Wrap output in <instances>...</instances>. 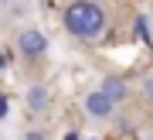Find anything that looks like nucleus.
<instances>
[{"mask_svg": "<svg viewBox=\"0 0 153 140\" xmlns=\"http://www.w3.org/2000/svg\"><path fill=\"white\" fill-rule=\"evenodd\" d=\"M105 24H109V14L95 0H71L65 7V31L78 41H95L105 31Z\"/></svg>", "mask_w": 153, "mask_h": 140, "instance_id": "obj_1", "label": "nucleus"}, {"mask_svg": "<svg viewBox=\"0 0 153 140\" xmlns=\"http://www.w3.org/2000/svg\"><path fill=\"white\" fill-rule=\"evenodd\" d=\"M17 51H21L24 58H41V55L48 51L44 31H38V27H24V31L17 34Z\"/></svg>", "mask_w": 153, "mask_h": 140, "instance_id": "obj_2", "label": "nucleus"}, {"mask_svg": "<svg viewBox=\"0 0 153 140\" xmlns=\"http://www.w3.org/2000/svg\"><path fill=\"white\" fill-rule=\"evenodd\" d=\"M85 113L95 116V120H109L116 113V102L105 96L102 89H92V92H85Z\"/></svg>", "mask_w": 153, "mask_h": 140, "instance_id": "obj_3", "label": "nucleus"}, {"mask_svg": "<svg viewBox=\"0 0 153 140\" xmlns=\"http://www.w3.org/2000/svg\"><path fill=\"white\" fill-rule=\"evenodd\" d=\"M99 89H102L105 96L116 102V106H119V102H126V96H129V86H126V79H119V75H105Z\"/></svg>", "mask_w": 153, "mask_h": 140, "instance_id": "obj_4", "label": "nucleus"}, {"mask_svg": "<svg viewBox=\"0 0 153 140\" xmlns=\"http://www.w3.org/2000/svg\"><path fill=\"white\" fill-rule=\"evenodd\" d=\"M24 102H27V109H34V113H44V109L51 106V92H48V86H31L27 92H24Z\"/></svg>", "mask_w": 153, "mask_h": 140, "instance_id": "obj_5", "label": "nucleus"}, {"mask_svg": "<svg viewBox=\"0 0 153 140\" xmlns=\"http://www.w3.org/2000/svg\"><path fill=\"white\" fill-rule=\"evenodd\" d=\"M143 92H146V99L153 102V79H146V82H143Z\"/></svg>", "mask_w": 153, "mask_h": 140, "instance_id": "obj_6", "label": "nucleus"}, {"mask_svg": "<svg viewBox=\"0 0 153 140\" xmlns=\"http://www.w3.org/2000/svg\"><path fill=\"white\" fill-rule=\"evenodd\" d=\"M24 140H48L44 133H38V130H31V133H24Z\"/></svg>", "mask_w": 153, "mask_h": 140, "instance_id": "obj_7", "label": "nucleus"}, {"mask_svg": "<svg viewBox=\"0 0 153 140\" xmlns=\"http://www.w3.org/2000/svg\"><path fill=\"white\" fill-rule=\"evenodd\" d=\"M4 113H7V99L0 96V116H4Z\"/></svg>", "mask_w": 153, "mask_h": 140, "instance_id": "obj_8", "label": "nucleus"}, {"mask_svg": "<svg viewBox=\"0 0 153 140\" xmlns=\"http://www.w3.org/2000/svg\"><path fill=\"white\" fill-rule=\"evenodd\" d=\"M150 140H153V137H150Z\"/></svg>", "mask_w": 153, "mask_h": 140, "instance_id": "obj_9", "label": "nucleus"}]
</instances>
